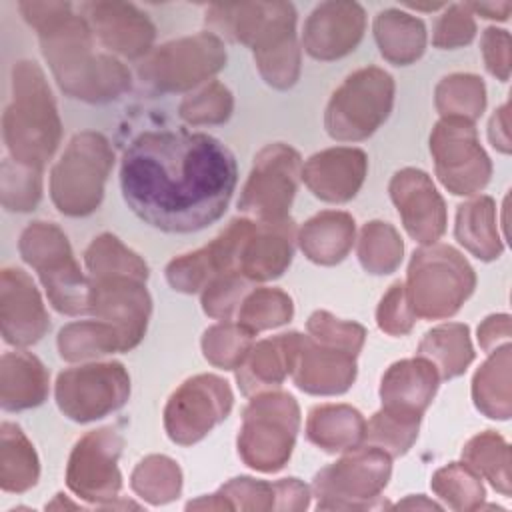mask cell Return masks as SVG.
Segmentation results:
<instances>
[{"mask_svg": "<svg viewBox=\"0 0 512 512\" xmlns=\"http://www.w3.org/2000/svg\"><path fill=\"white\" fill-rule=\"evenodd\" d=\"M234 112V96L232 92L218 80L208 82L196 94L186 96L180 102L178 114L186 124L206 126V124H222Z\"/></svg>", "mask_w": 512, "mask_h": 512, "instance_id": "cell-47", "label": "cell"}, {"mask_svg": "<svg viewBox=\"0 0 512 512\" xmlns=\"http://www.w3.org/2000/svg\"><path fill=\"white\" fill-rule=\"evenodd\" d=\"M300 430V408L282 390L258 392L242 412L236 446L240 460L258 472H278L292 456Z\"/></svg>", "mask_w": 512, "mask_h": 512, "instance_id": "cell-6", "label": "cell"}, {"mask_svg": "<svg viewBox=\"0 0 512 512\" xmlns=\"http://www.w3.org/2000/svg\"><path fill=\"white\" fill-rule=\"evenodd\" d=\"M434 494L452 510H476L486 496L480 476L466 462H450L432 474Z\"/></svg>", "mask_w": 512, "mask_h": 512, "instance_id": "cell-45", "label": "cell"}, {"mask_svg": "<svg viewBox=\"0 0 512 512\" xmlns=\"http://www.w3.org/2000/svg\"><path fill=\"white\" fill-rule=\"evenodd\" d=\"M300 332H284L254 342L244 362L236 368V382L244 396L278 388L292 374L302 344Z\"/></svg>", "mask_w": 512, "mask_h": 512, "instance_id": "cell-24", "label": "cell"}, {"mask_svg": "<svg viewBox=\"0 0 512 512\" xmlns=\"http://www.w3.org/2000/svg\"><path fill=\"white\" fill-rule=\"evenodd\" d=\"M42 198V168L6 158L0 168V200L8 212H30Z\"/></svg>", "mask_w": 512, "mask_h": 512, "instance_id": "cell-46", "label": "cell"}, {"mask_svg": "<svg viewBox=\"0 0 512 512\" xmlns=\"http://www.w3.org/2000/svg\"><path fill=\"white\" fill-rule=\"evenodd\" d=\"M474 288V268L456 248L436 242L412 254L404 290L416 318L442 320L454 316Z\"/></svg>", "mask_w": 512, "mask_h": 512, "instance_id": "cell-4", "label": "cell"}, {"mask_svg": "<svg viewBox=\"0 0 512 512\" xmlns=\"http://www.w3.org/2000/svg\"><path fill=\"white\" fill-rule=\"evenodd\" d=\"M356 222L348 212L322 210L308 218L296 232L304 256L320 266L342 262L354 246Z\"/></svg>", "mask_w": 512, "mask_h": 512, "instance_id": "cell-28", "label": "cell"}, {"mask_svg": "<svg viewBox=\"0 0 512 512\" xmlns=\"http://www.w3.org/2000/svg\"><path fill=\"white\" fill-rule=\"evenodd\" d=\"M294 316V302L292 298L280 288H252L240 308L236 312V322H240L250 332L258 334L262 330L278 328L290 322Z\"/></svg>", "mask_w": 512, "mask_h": 512, "instance_id": "cell-42", "label": "cell"}, {"mask_svg": "<svg viewBox=\"0 0 512 512\" xmlns=\"http://www.w3.org/2000/svg\"><path fill=\"white\" fill-rule=\"evenodd\" d=\"M252 218H234L212 242L206 246L180 254L166 264V280L168 284L182 294H196L206 288L210 280L224 272H238L240 254L244 242L254 230Z\"/></svg>", "mask_w": 512, "mask_h": 512, "instance_id": "cell-17", "label": "cell"}, {"mask_svg": "<svg viewBox=\"0 0 512 512\" xmlns=\"http://www.w3.org/2000/svg\"><path fill=\"white\" fill-rule=\"evenodd\" d=\"M226 66L224 40L210 30L164 42L138 64L142 84L158 92H186Z\"/></svg>", "mask_w": 512, "mask_h": 512, "instance_id": "cell-10", "label": "cell"}, {"mask_svg": "<svg viewBox=\"0 0 512 512\" xmlns=\"http://www.w3.org/2000/svg\"><path fill=\"white\" fill-rule=\"evenodd\" d=\"M130 486L138 498L154 506L168 504L182 492V470L170 456L150 454L134 466Z\"/></svg>", "mask_w": 512, "mask_h": 512, "instance_id": "cell-38", "label": "cell"}, {"mask_svg": "<svg viewBox=\"0 0 512 512\" xmlns=\"http://www.w3.org/2000/svg\"><path fill=\"white\" fill-rule=\"evenodd\" d=\"M234 154L206 132L138 134L120 160V190L148 226L190 234L218 222L236 190Z\"/></svg>", "mask_w": 512, "mask_h": 512, "instance_id": "cell-1", "label": "cell"}, {"mask_svg": "<svg viewBox=\"0 0 512 512\" xmlns=\"http://www.w3.org/2000/svg\"><path fill=\"white\" fill-rule=\"evenodd\" d=\"M2 136L8 158L42 168L58 150L62 122L44 76L34 60H18L12 68V102L2 114Z\"/></svg>", "mask_w": 512, "mask_h": 512, "instance_id": "cell-3", "label": "cell"}, {"mask_svg": "<svg viewBox=\"0 0 512 512\" xmlns=\"http://www.w3.org/2000/svg\"><path fill=\"white\" fill-rule=\"evenodd\" d=\"M358 262L374 276L392 274L404 256V242L390 222L370 220L362 226L358 238Z\"/></svg>", "mask_w": 512, "mask_h": 512, "instance_id": "cell-39", "label": "cell"}, {"mask_svg": "<svg viewBox=\"0 0 512 512\" xmlns=\"http://www.w3.org/2000/svg\"><path fill=\"white\" fill-rule=\"evenodd\" d=\"M476 36V20L468 4L444 6V12L434 24L432 46L440 50H454L470 44Z\"/></svg>", "mask_w": 512, "mask_h": 512, "instance_id": "cell-50", "label": "cell"}, {"mask_svg": "<svg viewBox=\"0 0 512 512\" xmlns=\"http://www.w3.org/2000/svg\"><path fill=\"white\" fill-rule=\"evenodd\" d=\"M462 462L502 496H510V448L500 434L486 430L470 438L462 448Z\"/></svg>", "mask_w": 512, "mask_h": 512, "instance_id": "cell-36", "label": "cell"}, {"mask_svg": "<svg viewBox=\"0 0 512 512\" xmlns=\"http://www.w3.org/2000/svg\"><path fill=\"white\" fill-rule=\"evenodd\" d=\"M376 324L388 336H406L414 328L416 314L408 304L404 282H394L380 298L376 308Z\"/></svg>", "mask_w": 512, "mask_h": 512, "instance_id": "cell-51", "label": "cell"}, {"mask_svg": "<svg viewBox=\"0 0 512 512\" xmlns=\"http://www.w3.org/2000/svg\"><path fill=\"white\" fill-rule=\"evenodd\" d=\"M0 328L6 344L26 348L50 330L44 300L22 268H4L0 274Z\"/></svg>", "mask_w": 512, "mask_h": 512, "instance_id": "cell-19", "label": "cell"}, {"mask_svg": "<svg viewBox=\"0 0 512 512\" xmlns=\"http://www.w3.org/2000/svg\"><path fill=\"white\" fill-rule=\"evenodd\" d=\"M358 366L356 356L316 342L308 334L302 336V344L292 370L294 384L314 396L344 394L356 380Z\"/></svg>", "mask_w": 512, "mask_h": 512, "instance_id": "cell-23", "label": "cell"}, {"mask_svg": "<svg viewBox=\"0 0 512 512\" xmlns=\"http://www.w3.org/2000/svg\"><path fill=\"white\" fill-rule=\"evenodd\" d=\"M438 386L440 374L430 360L422 356L398 360L382 376V408L422 416L432 404Z\"/></svg>", "mask_w": 512, "mask_h": 512, "instance_id": "cell-25", "label": "cell"}, {"mask_svg": "<svg viewBox=\"0 0 512 512\" xmlns=\"http://www.w3.org/2000/svg\"><path fill=\"white\" fill-rule=\"evenodd\" d=\"M394 92V78L378 66L352 72L326 104L324 128L328 136L338 142L366 140L388 120Z\"/></svg>", "mask_w": 512, "mask_h": 512, "instance_id": "cell-8", "label": "cell"}, {"mask_svg": "<svg viewBox=\"0 0 512 512\" xmlns=\"http://www.w3.org/2000/svg\"><path fill=\"white\" fill-rule=\"evenodd\" d=\"M366 30V12L358 2L328 0L318 4L302 28V48L320 62L354 52Z\"/></svg>", "mask_w": 512, "mask_h": 512, "instance_id": "cell-20", "label": "cell"}, {"mask_svg": "<svg viewBox=\"0 0 512 512\" xmlns=\"http://www.w3.org/2000/svg\"><path fill=\"white\" fill-rule=\"evenodd\" d=\"M114 166V150L104 134L84 130L72 136L50 170V198L58 212L82 218L98 210Z\"/></svg>", "mask_w": 512, "mask_h": 512, "instance_id": "cell-7", "label": "cell"}, {"mask_svg": "<svg viewBox=\"0 0 512 512\" xmlns=\"http://www.w3.org/2000/svg\"><path fill=\"white\" fill-rule=\"evenodd\" d=\"M368 156L354 146H334L312 154L302 164L300 180L320 200L344 204L352 200L366 178Z\"/></svg>", "mask_w": 512, "mask_h": 512, "instance_id": "cell-22", "label": "cell"}, {"mask_svg": "<svg viewBox=\"0 0 512 512\" xmlns=\"http://www.w3.org/2000/svg\"><path fill=\"white\" fill-rule=\"evenodd\" d=\"M22 260L38 272L50 306L66 316L88 314V276L74 258L68 236L48 220L30 222L18 240Z\"/></svg>", "mask_w": 512, "mask_h": 512, "instance_id": "cell-5", "label": "cell"}, {"mask_svg": "<svg viewBox=\"0 0 512 512\" xmlns=\"http://www.w3.org/2000/svg\"><path fill=\"white\" fill-rule=\"evenodd\" d=\"M230 384L216 374H196L184 380L164 406V430L174 444L192 446L232 410Z\"/></svg>", "mask_w": 512, "mask_h": 512, "instance_id": "cell-14", "label": "cell"}, {"mask_svg": "<svg viewBox=\"0 0 512 512\" xmlns=\"http://www.w3.org/2000/svg\"><path fill=\"white\" fill-rule=\"evenodd\" d=\"M372 30L382 58L394 66L414 64L426 50V24L404 10L386 8L378 12Z\"/></svg>", "mask_w": 512, "mask_h": 512, "instance_id": "cell-30", "label": "cell"}, {"mask_svg": "<svg viewBox=\"0 0 512 512\" xmlns=\"http://www.w3.org/2000/svg\"><path fill=\"white\" fill-rule=\"evenodd\" d=\"M454 236L478 260L490 262L500 258L504 244L496 224V204L490 196H476L456 210Z\"/></svg>", "mask_w": 512, "mask_h": 512, "instance_id": "cell-31", "label": "cell"}, {"mask_svg": "<svg viewBox=\"0 0 512 512\" xmlns=\"http://www.w3.org/2000/svg\"><path fill=\"white\" fill-rule=\"evenodd\" d=\"M40 460L34 444L14 422L0 426V488L10 494H22L36 486Z\"/></svg>", "mask_w": 512, "mask_h": 512, "instance_id": "cell-34", "label": "cell"}, {"mask_svg": "<svg viewBox=\"0 0 512 512\" xmlns=\"http://www.w3.org/2000/svg\"><path fill=\"white\" fill-rule=\"evenodd\" d=\"M488 140L498 152L510 154L512 144H510V130H508V102L494 110L488 124Z\"/></svg>", "mask_w": 512, "mask_h": 512, "instance_id": "cell-55", "label": "cell"}, {"mask_svg": "<svg viewBox=\"0 0 512 512\" xmlns=\"http://www.w3.org/2000/svg\"><path fill=\"white\" fill-rule=\"evenodd\" d=\"M88 314L112 324L122 340V352L136 348L148 328L152 298L146 280L126 274L90 278Z\"/></svg>", "mask_w": 512, "mask_h": 512, "instance_id": "cell-16", "label": "cell"}, {"mask_svg": "<svg viewBox=\"0 0 512 512\" xmlns=\"http://www.w3.org/2000/svg\"><path fill=\"white\" fill-rule=\"evenodd\" d=\"M392 474V458L370 444L348 450L336 462L316 472L312 494L318 510H366L386 488Z\"/></svg>", "mask_w": 512, "mask_h": 512, "instance_id": "cell-9", "label": "cell"}, {"mask_svg": "<svg viewBox=\"0 0 512 512\" xmlns=\"http://www.w3.org/2000/svg\"><path fill=\"white\" fill-rule=\"evenodd\" d=\"M510 344L488 352L486 362L472 378L474 406L492 420H508L512 414L510 392Z\"/></svg>", "mask_w": 512, "mask_h": 512, "instance_id": "cell-32", "label": "cell"}, {"mask_svg": "<svg viewBox=\"0 0 512 512\" xmlns=\"http://www.w3.org/2000/svg\"><path fill=\"white\" fill-rule=\"evenodd\" d=\"M302 176L300 154L284 144H266L256 156L238 198V210L254 222L276 224L290 220V206Z\"/></svg>", "mask_w": 512, "mask_h": 512, "instance_id": "cell-11", "label": "cell"}, {"mask_svg": "<svg viewBox=\"0 0 512 512\" xmlns=\"http://www.w3.org/2000/svg\"><path fill=\"white\" fill-rule=\"evenodd\" d=\"M510 336V316L508 314H490L478 326V344L484 352L498 348V342H506Z\"/></svg>", "mask_w": 512, "mask_h": 512, "instance_id": "cell-54", "label": "cell"}, {"mask_svg": "<svg viewBox=\"0 0 512 512\" xmlns=\"http://www.w3.org/2000/svg\"><path fill=\"white\" fill-rule=\"evenodd\" d=\"M122 448L124 438L112 426L86 432L68 458L66 486L70 492L100 508H114V500L122 490L118 468Z\"/></svg>", "mask_w": 512, "mask_h": 512, "instance_id": "cell-15", "label": "cell"}, {"mask_svg": "<svg viewBox=\"0 0 512 512\" xmlns=\"http://www.w3.org/2000/svg\"><path fill=\"white\" fill-rule=\"evenodd\" d=\"M296 226L290 220L264 224L256 222L244 242L238 272L250 282H266L282 276L292 262Z\"/></svg>", "mask_w": 512, "mask_h": 512, "instance_id": "cell-26", "label": "cell"}, {"mask_svg": "<svg viewBox=\"0 0 512 512\" xmlns=\"http://www.w3.org/2000/svg\"><path fill=\"white\" fill-rule=\"evenodd\" d=\"M388 192L400 214L402 226L412 240L430 246L444 236L448 224L446 204L424 170H398L388 184Z\"/></svg>", "mask_w": 512, "mask_h": 512, "instance_id": "cell-18", "label": "cell"}, {"mask_svg": "<svg viewBox=\"0 0 512 512\" xmlns=\"http://www.w3.org/2000/svg\"><path fill=\"white\" fill-rule=\"evenodd\" d=\"M422 416H412L388 408H380L366 422L364 444L384 450L390 458L406 454L418 438Z\"/></svg>", "mask_w": 512, "mask_h": 512, "instance_id": "cell-44", "label": "cell"}, {"mask_svg": "<svg viewBox=\"0 0 512 512\" xmlns=\"http://www.w3.org/2000/svg\"><path fill=\"white\" fill-rule=\"evenodd\" d=\"M250 280H246L240 272H224L210 280L202 294V310L206 316L214 320H230L238 308L244 296L252 290Z\"/></svg>", "mask_w": 512, "mask_h": 512, "instance_id": "cell-48", "label": "cell"}, {"mask_svg": "<svg viewBox=\"0 0 512 512\" xmlns=\"http://www.w3.org/2000/svg\"><path fill=\"white\" fill-rule=\"evenodd\" d=\"M366 420L348 404H320L308 412L306 438L328 454L348 452L364 444Z\"/></svg>", "mask_w": 512, "mask_h": 512, "instance_id": "cell-29", "label": "cell"}, {"mask_svg": "<svg viewBox=\"0 0 512 512\" xmlns=\"http://www.w3.org/2000/svg\"><path fill=\"white\" fill-rule=\"evenodd\" d=\"M306 330H308V336L314 338L316 342L346 350L354 356L360 354L366 340V328L362 324L340 320L326 310L312 312L306 322Z\"/></svg>", "mask_w": 512, "mask_h": 512, "instance_id": "cell-49", "label": "cell"}, {"mask_svg": "<svg viewBox=\"0 0 512 512\" xmlns=\"http://www.w3.org/2000/svg\"><path fill=\"white\" fill-rule=\"evenodd\" d=\"M192 508L208 510H276V484L238 476L228 480L218 492L202 496L186 504Z\"/></svg>", "mask_w": 512, "mask_h": 512, "instance_id": "cell-40", "label": "cell"}, {"mask_svg": "<svg viewBox=\"0 0 512 512\" xmlns=\"http://www.w3.org/2000/svg\"><path fill=\"white\" fill-rule=\"evenodd\" d=\"M486 70L500 82L510 78V34L504 28L490 26L482 32L480 40Z\"/></svg>", "mask_w": 512, "mask_h": 512, "instance_id": "cell-52", "label": "cell"}, {"mask_svg": "<svg viewBox=\"0 0 512 512\" xmlns=\"http://www.w3.org/2000/svg\"><path fill=\"white\" fill-rule=\"evenodd\" d=\"M396 508H440V506H438L436 502L424 500V498L418 494V498L410 496L408 500H404V502H398V504H396Z\"/></svg>", "mask_w": 512, "mask_h": 512, "instance_id": "cell-57", "label": "cell"}, {"mask_svg": "<svg viewBox=\"0 0 512 512\" xmlns=\"http://www.w3.org/2000/svg\"><path fill=\"white\" fill-rule=\"evenodd\" d=\"M80 14L88 20L94 36L108 50L124 58L150 54L156 28L146 12L130 2H84Z\"/></svg>", "mask_w": 512, "mask_h": 512, "instance_id": "cell-21", "label": "cell"}, {"mask_svg": "<svg viewBox=\"0 0 512 512\" xmlns=\"http://www.w3.org/2000/svg\"><path fill=\"white\" fill-rule=\"evenodd\" d=\"M56 346L60 358L66 362H82L122 352V340L118 330L98 318L76 320L62 326L56 338Z\"/></svg>", "mask_w": 512, "mask_h": 512, "instance_id": "cell-35", "label": "cell"}, {"mask_svg": "<svg viewBox=\"0 0 512 512\" xmlns=\"http://www.w3.org/2000/svg\"><path fill=\"white\" fill-rule=\"evenodd\" d=\"M430 154L440 184L456 196H474L490 182L492 162L470 120L440 118L430 134Z\"/></svg>", "mask_w": 512, "mask_h": 512, "instance_id": "cell-13", "label": "cell"}, {"mask_svg": "<svg viewBox=\"0 0 512 512\" xmlns=\"http://www.w3.org/2000/svg\"><path fill=\"white\" fill-rule=\"evenodd\" d=\"M130 396V376L120 362H88L66 368L54 384L58 410L86 424L120 410Z\"/></svg>", "mask_w": 512, "mask_h": 512, "instance_id": "cell-12", "label": "cell"}, {"mask_svg": "<svg viewBox=\"0 0 512 512\" xmlns=\"http://www.w3.org/2000/svg\"><path fill=\"white\" fill-rule=\"evenodd\" d=\"M84 264L90 278L126 274L148 280L150 274L148 264L110 232L96 236L88 244V248L84 250Z\"/></svg>", "mask_w": 512, "mask_h": 512, "instance_id": "cell-41", "label": "cell"}, {"mask_svg": "<svg viewBox=\"0 0 512 512\" xmlns=\"http://www.w3.org/2000/svg\"><path fill=\"white\" fill-rule=\"evenodd\" d=\"M18 10L38 32L42 56L66 96L102 104L130 90V70L116 56L94 52V32L70 2H20Z\"/></svg>", "mask_w": 512, "mask_h": 512, "instance_id": "cell-2", "label": "cell"}, {"mask_svg": "<svg viewBox=\"0 0 512 512\" xmlns=\"http://www.w3.org/2000/svg\"><path fill=\"white\" fill-rule=\"evenodd\" d=\"M276 510H306L310 504V488L298 478L276 480Z\"/></svg>", "mask_w": 512, "mask_h": 512, "instance_id": "cell-53", "label": "cell"}, {"mask_svg": "<svg viewBox=\"0 0 512 512\" xmlns=\"http://www.w3.org/2000/svg\"><path fill=\"white\" fill-rule=\"evenodd\" d=\"M254 332L240 322L220 320L204 330L200 346L204 358L220 370H236L254 344Z\"/></svg>", "mask_w": 512, "mask_h": 512, "instance_id": "cell-43", "label": "cell"}, {"mask_svg": "<svg viewBox=\"0 0 512 512\" xmlns=\"http://www.w3.org/2000/svg\"><path fill=\"white\" fill-rule=\"evenodd\" d=\"M468 8L472 10V14H480L482 18H488V20H508L510 16V10H512V4L510 2H474V4H468Z\"/></svg>", "mask_w": 512, "mask_h": 512, "instance_id": "cell-56", "label": "cell"}, {"mask_svg": "<svg viewBox=\"0 0 512 512\" xmlns=\"http://www.w3.org/2000/svg\"><path fill=\"white\" fill-rule=\"evenodd\" d=\"M416 352L436 366L440 380H450L464 374L474 360L470 330L460 322H446L428 330Z\"/></svg>", "mask_w": 512, "mask_h": 512, "instance_id": "cell-33", "label": "cell"}, {"mask_svg": "<svg viewBox=\"0 0 512 512\" xmlns=\"http://www.w3.org/2000/svg\"><path fill=\"white\" fill-rule=\"evenodd\" d=\"M50 392L46 366L26 350L4 352L0 360V406L20 412L40 406Z\"/></svg>", "mask_w": 512, "mask_h": 512, "instance_id": "cell-27", "label": "cell"}, {"mask_svg": "<svg viewBox=\"0 0 512 512\" xmlns=\"http://www.w3.org/2000/svg\"><path fill=\"white\" fill-rule=\"evenodd\" d=\"M434 104L442 118H462L476 122L486 108L484 80L466 72L444 76L434 90Z\"/></svg>", "mask_w": 512, "mask_h": 512, "instance_id": "cell-37", "label": "cell"}]
</instances>
